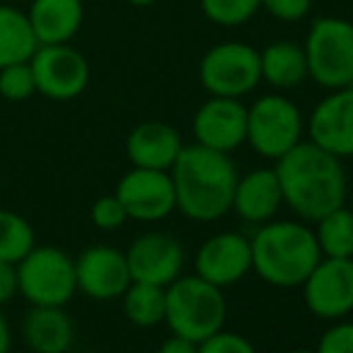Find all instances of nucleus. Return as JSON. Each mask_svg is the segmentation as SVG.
Here are the masks:
<instances>
[{
    "instance_id": "nucleus-13",
    "label": "nucleus",
    "mask_w": 353,
    "mask_h": 353,
    "mask_svg": "<svg viewBox=\"0 0 353 353\" xmlns=\"http://www.w3.org/2000/svg\"><path fill=\"white\" fill-rule=\"evenodd\" d=\"M248 106L241 99L212 97L197 108L192 118L195 142L214 152L231 154L245 144Z\"/></svg>"
},
{
    "instance_id": "nucleus-10",
    "label": "nucleus",
    "mask_w": 353,
    "mask_h": 353,
    "mask_svg": "<svg viewBox=\"0 0 353 353\" xmlns=\"http://www.w3.org/2000/svg\"><path fill=\"white\" fill-rule=\"evenodd\" d=\"M301 286L312 315L344 320L353 312V257H322Z\"/></svg>"
},
{
    "instance_id": "nucleus-29",
    "label": "nucleus",
    "mask_w": 353,
    "mask_h": 353,
    "mask_svg": "<svg viewBox=\"0 0 353 353\" xmlns=\"http://www.w3.org/2000/svg\"><path fill=\"white\" fill-rule=\"evenodd\" d=\"M197 353H257V351L243 334L219 330L197 344Z\"/></svg>"
},
{
    "instance_id": "nucleus-26",
    "label": "nucleus",
    "mask_w": 353,
    "mask_h": 353,
    "mask_svg": "<svg viewBox=\"0 0 353 353\" xmlns=\"http://www.w3.org/2000/svg\"><path fill=\"white\" fill-rule=\"evenodd\" d=\"M205 17L216 27H241L262 10V0H200Z\"/></svg>"
},
{
    "instance_id": "nucleus-9",
    "label": "nucleus",
    "mask_w": 353,
    "mask_h": 353,
    "mask_svg": "<svg viewBox=\"0 0 353 353\" xmlns=\"http://www.w3.org/2000/svg\"><path fill=\"white\" fill-rule=\"evenodd\" d=\"M37 94L51 101H72L87 89L89 63L70 43H43L29 58Z\"/></svg>"
},
{
    "instance_id": "nucleus-1",
    "label": "nucleus",
    "mask_w": 353,
    "mask_h": 353,
    "mask_svg": "<svg viewBox=\"0 0 353 353\" xmlns=\"http://www.w3.org/2000/svg\"><path fill=\"white\" fill-rule=\"evenodd\" d=\"M283 205L301 221L315 223L320 216L346 205L349 178L339 157L325 152L310 140L298 142L291 152L276 159Z\"/></svg>"
},
{
    "instance_id": "nucleus-31",
    "label": "nucleus",
    "mask_w": 353,
    "mask_h": 353,
    "mask_svg": "<svg viewBox=\"0 0 353 353\" xmlns=\"http://www.w3.org/2000/svg\"><path fill=\"white\" fill-rule=\"evenodd\" d=\"M262 8L279 22H301L310 14L312 0H262Z\"/></svg>"
},
{
    "instance_id": "nucleus-14",
    "label": "nucleus",
    "mask_w": 353,
    "mask_h": 353,
    "mask_svg": "<svg viewBox=\"0 0 353 353\" xmlns=\"http://www.w3.org/2000/svg\"><path fill=\"white\" fill-rule=\"evenodd\" d=\"M125 260L132 281L168 286L181 276L183 265H185V250L178 238L152 231L132 241L125 252Z\"/></svg>"
},
{
    "instance_id": "nucleus-24",
    "label": "nucleus",
    "mask_w": 353,
    "mask_h": 353,
    "mask_svg": "<svg viewBox=\"0 0 353 353\" xmlns=\"http://www.w3.org/2000/svg\"><path fill=\"white\" fill-rule=\"evenodd\" d=\"M312 231L322 257H353V210L346 205L317 219Z\"/></svg>"
},
{
    "instance_id": "nucleus-20",
    "label": "nucleus",
    "mask_w": 353,
    "mask_h": 353,
    "mask_svg": "<svg viewBox=\"0 0 353 353\" xmlns=\"http://www.w3.org/2000/svg\"><path fill=\"white\" fill-rule=\"evenodd\" d=\"M22 332L34 353H65L74 339L70 315L63 312V307L51 305H34Z\"/></svg>"
},
{
    "instance_id": "nucleus-6",
    "label": "nucleus",
    "mask_w": 353,
    "mask_h": 353,
    "mask_svg": "<svg viewBox=\"0 0 353 353\" xmlns=\"http://www.w3.org/2000/svg\"><path fill=\"white\" fill-rule=\"evenodd\" d=\"M305 140V116L296 101L281 94H265L248 106L245 142L260 157L276 161Z\"/></svg>"
},
{
    "instance_id": "nucleus-37",
    "label": "nucleus",
    "mask_w": 353,
    "mask_h": 353,
    "mask_svg": "<svg viewBox=\"0 0 353 353\" xmlns=\"http://www.w3.org/2000/svg\"><path fill=\"white\" fill-rule=\"evenodd\" d=\"M346 200H351V210H353V188L349 190V197H346Z\"/></svg>"
},
{
    "instance_id": "nucleus-22",
    "label": "nucleus",
    "mask_w": 353,
    "mask_h": 353,
    "mask_svg": "<svg viewBox=\"0 0 353 353\" xmlns=\"http://www.w3.org/2000/svg\"><path fill=\"white\" fill-rule=\"evenodd\" d=\"M39 48L27 12L0 3V68L27 63Z\"/></svg>"
},
{
    "instance_id": "nucleus-25",
    "label": "nucleus",
    "mask_w": 353,
    "mask_h": 353,
    "mask_svg": "<svg viewBox=\"0 0 353 353\" xmlns=\"http://www.w3.org/2000/svg\"><path fill=\"white\" fill-rule=\"evenodd\" d=\"M37 245L34 228L22 214L0 210V260L17 265Z\"/></svg>"
},
{
    "instance_id": "nucleus-33",
    "label": "nucleus",
    "mask_w": 353,
    "mask_h": 353,
    "mask_svg": "<svg viewBox=\"0 0 353 353\" xmlns=\"http://www.w3.org/2000/svg\"><path fill=\"white\" fill-rule=\"evenodd\" d=\"M157 353H197V344L190 339H183V336L173 334L171 339H166L159 346Z\"/></svg>"
},
{
    "instance_id": "nucleus-2",
    "label": "nucleus",
    "mask_w": 353,
    "mask_h": 353,
    "mask_svg": "<svg viewBox=\"0 0 353 353\" xmlns=\"http://www.w3.org/2000/svg\"><path fill=\"white\" fill-rule=\"evenodd\" d=\"M176 190V210L192 221H216L226 216L233 205L238 168L223 152H214L202 144H183L176 163L171 166Z\"/></svg>"
},
{
    "instance_id": "nucleus-32",
    "label": "nucleus",
    "mask_w": 353,
    "mask_h": 353,
    "mask_svg": "<svg viewBox=\"0 0 353 353\" xmlns=\"http://www.w3.org/2000/svg\"><path fill=\"white\" fill-rule=\"evenodd\" d=\"M17 291V265L0 260V305L10 303Z\"/></svg>"
},
{
    "instance_id": "nucleus-38",
    "label": "nucleus",
    "mask_w": 353,
    "mask_h": 353,
    "mask_svg": "<svg viewBox=\"0 0 353 353\" xmlns=\"http://www.w3.org/2000/svg\"><path fill=\"white\" fill-rule=\"evenodd\" d=\"M351 24H353V19H351Z\"/></svg>"
},
{
    "instance_id": "nucleus-8",
    "label": "nucleus",
    "mask_w": 353,
    "mask_h": 353,
    "mask_svg": "<svg viewBox=\"0 0 353 353\" xmlns=\"http://www.w3.org/2000/svg\"><path fill=\"white\" fill-rule=\"evenodd\" d=\"M200 82L210 97H248L262 82L260 51L243 41L216 43L202 56Z\"/></svg>"
},
{
    "instance_id": "nucleus-23",
    "label": "nucleus",
    "mask_w": 353,
    "mask_h": 353,
    "mask_svg": "<svg viewBox=\"0 0 353 353\" xmlns=\"http://www.w3.org/2000/svg\"><path fill=\"white\" fill-rule=\"evenodd\" d=\"M123 312L135 327H157L166 315V286L132 281L123 293Z\"/></svg>"
},
{
    "instance_id": "nucleus-27",
    "label": "nucleus",
    "mask_w": 353,
    "mask_h": 353,
    "mask_svg": "<svg viewBox=\"0 0 353 353\" xmlns=\"http://www.w3.org/2000/svg\"><path fill=\"white\" fill-rule=\"evenodd\" d=\"M37 94V84H34L32 68L27 63H12V65L0 68V97L5 101H27Z\"/></svg>"
},
{
    "instance_id": "nucleus-34",
    "label": "nucleus",
    "mask_w": 353,
    "mask_h": 353,
    "mask_svg": "<svg viewBox=\"0 0 353 353\" xmlns=\"http://www.w3.org/2000/svg\"><path fill=\"white\" fill-rule=\"evenodd\" d=\"M10 327H8V322H5V317L0 315V353H8L10 351Z\"/></svg>"
},
{
    "instance_id": "nucleus-17",
    "label": "nucleus",
    "mask_w": 353,
    "mask_h": 353,
    "mask_svg": "<svg viewBox=\"0 0 353 353\" xmlns=\"http://www.w3.org/2000/svg\"><path fill=\"white\" fill-rule=\"evenodd\" d=\"M183 149L181 132L163 121H144L130 130L125 140V154L132 166L171 171Z\"/></svg>"
},
{
    "instance_id": "nucleus-28",
    "label": "nucleus",
    "mask_w": 353,
    "mask_h": 353,
    "mask_svg": "<svg viewBox=\"0 0 353 353\" xmlns=\"http://www.w3.org/2000/svg\"><path fill=\"white\" fill-rule=\"evenodd\" d=\"M92 223L101 231H116L121 228L123 223L128 221V214L123 210V205L118 202L116 195H106V197H99L97 202L92 205Z\"/></svg>"
},
{
    "instance_id": "nucleus-36",
    "label": "nucleus",
    "mask_w": 353,
    "mask_h": 353,
    "mask_svg": "<svg viewBox=\"0 0 353 353\" xmlns=\"http://www.w3.org/2000/svg\"><path fill=\"white\" fill-rule=\"evenodd\" d=\"M288 353H315V351H307V349H296V351H288Z\"/></svg>"
},
{
    "instance_id": "nucleus-18",
    "label": "nucleus",
    "mask_w": 353,
    "mask_h": 353,
    "mask_svg": "<svg viewBox=\"0 0 353 353\" xmlns=\"http://www.w3.org/2000/svg\"><path fill=\"white\" fill-rule=\"evenodd\" d=\"M283 197L274 168H255V171L238 176L233 190L231 210L248 223H265L276 216Z\"/></svg>"
},
{
    "instance_id": "nucleus-35",
    "label": "nucleus",
    "mask_w": 353,
    "mask_h": 353,
    "mask_svg": "<svg viewBox=\"0 0 353 353\" xmlns=\"http://www.w3.org/2000/svg\"><path fill=\"white\" fill-rule=\"evenodd\" d=\"M128 5H132V8H149V5H154L157 0H125Z\"/></svg>"
},
{
    "instance_id": "nucleus-5",
    "label": "nucleus",
    "mask_w": 353,
    "mask_h": 353,
    "mask_svg": "<svg viewBox=\"0 0 353 353\" xmlns=\"http://www.w3.org/2000/svg\"><path fill=\"white\" fill-rule=\"evenodd\" d=\"M307 77L327 92L353 84V24L344 17H320L303 41Z\"/></svg>"
},
{
    "instance_id": "nucleus-11",
    "label": "nucleus",
    "mask_w": 353,
    "mask_h": 353,
    "mask_svg": "<svg viewBox=\"0 0 353 353\" xmlns=\"http://www.w3.org/2000/svg\"><path fill=\"white\" fill-rule=\"evenodd\" d=\"M128 219L137 221H161L176 210V190L168 171L132 166L118 181L116 192Z\"/></svg>"
},
{
    "instance_id": "nucleus-12",
    "label": "nucleus",
    "mask_w": 353,
    "mask_h": 353,
    "mask_svg": "<svg viewBox=\"0 0 353 353\" xmlns=\"http://www.w3.org/2000/svg\"><path fill=\"white\" fill-rule=\"evenodd\" d=\"M307 140L339 159H353V84L332 89L305 118Z\"/></svg>"
},
{
    "instance_id": "nucleus-3",
    "label": "nucleus",
    "mask_w": 353,
    "mask_h": 353,
    "mask_svg": "<svg viewBox=\"0 0 353 353\" xmlns=\"http://www.w3.org/2000/svg\"><path fill=\"white\" fill-rule=\"evenodd\" d=\"M252 270L270 286L296 288L322 260L315 231L301 221H265L250 238Z\"/></svg>"
},
{
    "instance_id": "nucleus-4",
    "label": "nucleus",
    "mask_w": 353,
    "mask_h": 353,
    "mask_svg": "<svg viewBox=\"0 0 353 353\" xmlns=\"http://www.w3.org/2000/svg\"><path fill=\"white\" fill-rule=\"evenodd\" d=\"M163 322L176 336L200 344L214 332L223 330L226 298L223 288L202 276H178L166 286V315Z\"/></svg>"
},
{
    "instance_id": "nucleus-21",
    "label": "nucleus",
    "mask_w": 353,
    "mask_h": 353,
    "mask_svg": "<svg viewBox=\"0 0 353 353\" xmlns=\"http://www.w3.org/2000/svg\"><path fill=\"white\" fill-rule=\"evenodd\" d=\"M262 82L274 89H296L307 79V61L303 43L296 41H272L265 51H260Z\"/></svg>"
},
{
    "instance_id": "nucleus-7",
    "label": "nucleus",
    "mask_w": 353,
    "mask_h": 353,
    "mask_svg": "<svg viewBox=\"0 0 353 353\" xmlns=\"http://www.w3.org/2000/svg\"><path fill=\"white\" fill-rule=\"evenodd\" d=\"M17 291L32 305L63 307L77 291L74 260L51 245H34L17 262Z\"/></svg>"
},
{
    "instance_id": "nucleus-30",
    "label": "nucleus",
    "mask_w": 353,
    "mask_h": 353,
    "mask_svg": "<svg viewBox=\"0 0 353 353\" xmlns=\"http://www.w3.org/2000/svg\"><path fill=\"white\" fill-rule=\"evenodd\" d=\"M315 353H353V322H336L317 341Z\"/></svg>"
},
{
    "instance_id": "nucleus-15",
    "label": "nucleus",
    "mask_w": 353,
    "mask_h": 353,
    "mask_svg": "<svg viewBox=\"0 0 353 353\" xmlns=\"http://www.w3.org/2000/svg\"><path fill=\"white\" fill-rule=\"evenodd\" d=\"M250 270V238L236 231H223L207 238L195 255V274L219 288L238 283Z\"/></svg>"
},
{
    "instance_id": "nucleus-19",
    "label": "nucleus",
    "mask_w": 353,
    "mask_h": 353,
    "mask_svg": "<svg viewBox=\"0 0 353 353\" xmlns=\"http://www.w3.org/2000/svg\"><path fill=\"white\" fill-rule=\"evenodd\" d=\"M27 17L39 46L70 43L84 22V5L82 0H32Z\"/></svg>"
},
{
    "instance_id": "nucleus-16",
    "label": "nucleus",
    "mask_w": 353,
    "mask_h": 353,
    "mask_svg": "<svg viewBox=\"0 0 353 353\" xmlns=\"http://www.w3.org/2000/svg\"><path fill=\"white\" fill-rule=\"evenodd\" d=\"M77 288L94 301H113L132 283L125 252L116 248H89L74 260Z\"/></svg>"
}]
</instances>
